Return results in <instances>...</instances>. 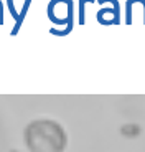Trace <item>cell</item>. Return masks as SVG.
<instances>
[{
    "mask_svg": "<svg viewBox=\"0 0 145 152\" xmlns=\"http://www.w3.org/2000/svg\"><path fill=\"white\" fill-rule=\"evenodd\" d=\"M31 2H33V0H25V4H23V7H22V12L18 13V12H17V8H15V5H13V0H7L8 12H10V15L13 17V20H15V27H13V30H12V33H10L12 37H17V35H18L20 27H22L23 20H25V17H27L28 8H30Z\"/></svg>",
    "mask_w": 145,
    "mask_h": 152,
    "instance_id": "obj_1",
    "label": "cell"
},
{
    "mask_svg": "<svg viewBox=\"0 0 145 152\" xmlns=\"http://www.w3.org/2000/svg\"><path fill=\"white\" fill-rule=\"evenodd\" d=\"M96 0H79V25L86 23V4H94Z\"/></svg>",
    "mask_w": 145,
    "mask_h": 152,
    "instance_id": "obj_2",
    "label": "cell"
},
{
    "mask_svg": "<svg viewBox=\"0 0 145 152\" xmlns=\"http://www.w3.org/2000/svg\"><path fill=\"white\" fill-rule=\"evenodd\" d=\"M99 2V5H104V4H111L112 8L115 10V13L117 15H120V8H119V0H97Z\"/></svg>",
    "mask_w": 145,
    "mask_h": 152,
    "instance_id": "obj_3",
    "label": "cell"
}]
</instances>
